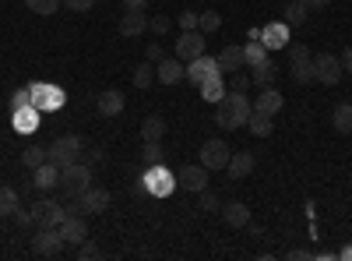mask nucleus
Listing matches in <instances>:
<instances>
[{
    "mask_svg": "<svg viewBox=\"0 0 352 261\" xmlns=\"http://www.w3.org/2000/svg\"><path fill=\"white\" fill-rule=\"evenodd\" d=\"M11 219H14L18 226H32V222H36V219H32V209H28V212H21V209H14V212H11Z\"/></svg>",
    "mask_w": 352,
    "mask_h": 261,
    "instance_id": "obj_48",
    "label": "nucleus"
},
{
    "mask_svg": "<svg viewBox=\"0 0 352 261\" xmlns=\"http://www.w3.org/2000/svg\"><path fill=\"white\" fill-rule=\"evenodd\" d=\"M197 89H201V99L204 103H219L229 89H226V74H212V78H204L201 85H197Z\"/></svg>",
    "mask_w": 352,
    "mask_h": 261,
    "instance_id": "obj_24",
    "label": "nucleus"
},
{
    "mask_svg": "<svg viewBox=\"0 0 352 261\" xmlns=\"http://www.w3.org/2000/svg\"><path fill=\"white\" fill-rule=\"evenodd\" d=\"M212 74H222V67H219V56L201 53V56H194V61H187V81L201 85L204 78H212Z\"/></svg>",
    "mask_w": 352,
    "mask_h": 261,
    "instance_id": "obj_11",
    "label": "nucleus"
},
{
    "mask_svg": "<svg viewBox=\"0 0 352 261\" xmlns=\"http://www.w3.org/2000/svg\"><path fill=\"white\" fill-rule=\"evenodd\" d=\"M155 78L162 85H180L187 78V64L180 61V56H162V61L155 64Z\"/></svg>",
    "mask_w": 352,
    "mask_h": 261,
    "instance_id": "obj_14",
    "label": "nucleus"
},
{
    "mask_svg": "<svg viewBox=\"0 0 352 261\" xmlns=\"http://www.w3.org/2000/svg\"><path fill=\"white\" fill-rule=\"evenodd\" d=\"M180 28H184V32L197 28V11H180Z\"/></svg>",
    "mask_w": 352,
    "mask_h": 261,
    "instance_id": "obj_46",
    "label": "nucleus"
},
{
    "mask_svg": "<svg viewBox=\"0 0 352 261\" xmlns=\"http://www.w3.org/2000/svg\"><path fill=\"white\" fill-rule=\"evenodd\" d=\"M219 67H222V74H232V71H240V67H247V56H243V46H226V50L219 53Z\"/></svg>",
    "mask_w": 352,
    "mask_h": 261,
    "instance_id": "obj_23",
    "label": "nucleus"
},
{
    "mask_svg": "<svg viewBox=\"0 0 352 261\" xmlns=\"http://www.w3.org/2000/svg\"><path fill=\"white\" fill-rule=\"evenodd\" d=\"M338 258H342V261H352V244H345V247L338 251Z\"/></svg>",
    "mask_w": 352,
    "mask_h": 261,
    "instance_id": "obj_53",
    "label": "nucleus"
},
{
    "mask_svg": "<svg viewBox=\"0 0 352 261\" xmlns=\"http://www.w3.org/2000/svg\"><path fill=\"white\" fill-rule=\"evenodd\" d=\"M60 187L67 198H78L81 191L92 187V166H85V163H71L60 169Z\"/></svg>",
    "mask_w": 352,
    "mask_h": 261,
    "instance_id": "obj_4",
    "label": "nucleus"
},
{
    "mask_svg": "<svg viewBox=\"0 0 352 261\" xmlns=\"http://www.w3.org/2000/svg\"><path fill=\"white\" fill-rule=\"evenodd\" d=\"M173 187H176V173H169L162 163L144 166V173H141V187H138V191H148L152 198H169Z\"/></svg>",
    "mask_w": 352,
    "mask_h": 261,
    "instance_id": "obj_3",
    "label": "nucleus"
},
{
    "mask_svg": "<svg viewBox=\"0 0 352 261\" xmlns=\"http://www.w3.org/2000/svg\"><path fill=\"white\" fill-rule=\"evenodd\" d=\"M124 103H127V99H124L120 92H116V89H106V92L99 96V103H96V106H99L102 117H120V113H124Z\"/></svg>",
    "mask_w": 352,
    "mask_h": 261,
    "instance_id": "obj_25",
    "label": "nucleus"
},
{
    "mask_svg": "<svg viewBox=\"0 0 352 261\" xmlns=\"http://www.w3.org/2000/svg\"><path fill=\"white\" fill-rule=\"evenodd\" d=\"M254 166H257L254 152H232L229 163H226V173H229L232 180H243V177H250V173H254Z\"/></svg>",
    "mask_w": 352,
    "mask_h": 261,
    "instance_id": "obj_19",
    "label": "nucleus"
},
{
    "mask_svg": "<svg viewBox=\"0 0 352 261\" xmlns=\"http://www.w3.org/2000/svg\"><path fill=\"white\" fill-rule=\"evenodd\" d=\"M25 8L36 14H56L60 11V0H25Z\"/></svg>",
    "mask_w": 352,
    "mask_h": 261,
    "instance_id": "obj_38",
    "label": "nucleus"
},
{
    "mask_svg": "<svg viewBox=\"0 0 352 261\" xmlns=\"http://www.w3.org/2000/svg\"><path fill=\"white\" fill-rule=\"evenodd\" d=\"M289 258H292V261H310V258H317V251H303V247H296V251H289Z\"/></svg>",
    "mask_w": 352,
    "mask_h": 261,
    "instance_id": "obj_49",
    "label": "nucleus"
},
{
    "mask_svg": "<svg viewBox=\"0 0 352 261\" xmlns=\"http://www.w3.org/2000/svg\"><path fill=\"white\" fill-rule=\"evenodd\" d=\"M39 117H43V109L36 103H28L21 109H11V121H14V131L18 134H36L39 131Z\"/></svg>",
    "mask_w": 352,
    "mask_h": 261,
    "instance_id": "obj_13",
    "label": "nucleus"
},
{
    "mask_svg": "<svg viewBox=\"0 0 352 261\" xmlns=\"http://www.w3.org/2000/svg\"><path fill=\"white\" fill-rule=\"evenodd\" d=\"M250 85H254V81H250V74H243V71H232V74H229V81H226V89H229V92H247Z\"/></svg>",
    "mask_w": 352,
    "mask_h": 261,
    "instance_id": "obj_39",
    "label": "nucleus"
},
{
    "mask_svg": "<svg viewBox=\"0 0 352 261\" xmlns=\"http://www.w3.org/2000/svg\"><path fill=\"white\" fill-rule=\"evenodd\" d=\"M32 219H36V226H60L67 219V209L53 198H43L32 205Z\"/></svg>",
    "mask_w": 352,
    "mask_h": 261,
    "instance_id": "obj_10",
    "label": "nucleus"
},
{
    "mask_svg": "<svg viewBox=\"0 0 352 261\" xmlns=\"http://www.w3.org/2000/svg\"><path fill=\"white\" fill-rule=\"evenodd\" d=\"M162 56H166V46H162L159 39H152V43H148V50H144V61H152V64H159Z\"/></svg>",
    "mask_w": 352,
    "mask_h": 261,
    "instance_id": "obj_43",
    "label": "nucleus"
},
{
    "mask_svg": "<svg viewBox=\"0 0 352 261\" xmlns=\"http://www.w3.org/2000/svg\"><path fill=\"white\" fill-rule=\"evenodd\" d=\"M275 78H278V67L268 61V56H264L261 64H254V67H250V81L257 85V89H264V85H275Z\"/></svg>",
    "mask_w": 352,
    "mask_h": 261,
    "instance_id": "obj_26",
    "label": "nucleus"
},
{
    "mask_svg": "<svg viewBox=\"0 0 352 261\" xmlns=\"http://www.w3.org/2000/svg\"><path fill=\"white\" fill-rule=\"evenodd\" d=\"M71 201H74V212H81V216H102L109 209V191L106 187H88Z\"/></svg>",
    "mask_w": 352,
    "mask_h": 261,
    "instance_id": "obj_7",
    "label": "nucleus"
},
{
    "mask_svg": "<svg viewBox=\"0 0 352 261\" xmlns=\"http://www.w3.org/2000/svg\"><path fill=\"white\" fill-rule=\"evenodd\" d=\"M14 209H18V191L11 184H4L0 187V219H8Z\"/></svg>",
    "mask_w": 352,
    "mask_h": 261,
    "instance_id": "obj_32",
    "label": "nucleus"
},
{
    "mask_svg": "<svg viewBox=\"0 0 352 261\" xmlns=\"http://www.w3.org/2000/svg\"><path fill=\"white\" fill-rule=\"evenodd\" d=\"M197 28H201L204 36L219 32V28H222V14H219V11H201V14H197Z\"/></svg>",
    "mask_w": 352,
    "mask_h": 261,
    "instance_id": "obj_33",
    "label": "nucleus"
},
{
    "mask_svg": "<svg viewBox=\"0 0 352 261\" xmlns=\"http://www.w3.org/2000/svg\"><path fill=\"white\" fill-rule=\"evenodd\" d=\"M197 209H201V212H219L222 205H219L215 191H208V187H204V191H197Z\"/></svg>",
    "mask_w": 352,
    "mask_h": 261,
    "instance_id": "obj_40",
    "label": "nucleus"
},
{
    "mask_svg": "<svg viewBox=\"0 0 352 261\" xmlns=\"http://www.w3.org/2000/svg\"><path fill=\"white\" fill-rule=\"evenodd\" d=\"M144 4H148V0H124L127 11H144Z\"/></svg>",
    "mask_w": 352,
    "mask_h": 261,
    "instance_id": "obj_50",
    "label": "nucleus"
},
{
    "mask_svg": "<svg viewBox=\"0 0 352 261\" xmlns=\"http://www.w3.org/2000/svg\"><path fill=\"white\" fill-rule=\"evenodd\" d=\"M36 177H32V187L39 191H53V187H60V166H53V163H43L39 169H32Z\"/></svg>",
    "mask_w": 352,
    "mask_h": 261,
    "instance_id": "obj_21",
    "label": "nucleus"
},
{
    "mask_svg": "<svg viewBox=\"0 0 352 261\" xmlns=\"http://www.w3.org/2000/svg\"><path fill=\"white\" fill-rule=\"evenodd\" d=\"M92 4H96V0H64L67 11H92Z\"/></svg>",
    "mask_w": 352,
    "mask_h": 261,
    "instance_id": "obj_47",
    "label": "nucleus"
},
{
    "mask_svg": "<svg viewBox=\"0 0 352 261\" xmlns=\"http://www.w3.org/2000/svg\"><path fill=\"white\" fill-rule=\"evenodd\" d=\"M141 159H144V166H155V163H162V159H166V149H162L159 141H144Z\"/></svg>",
    "mask_w": 352,
    "mask_h": 261,
    "instance_id": "obj_37",
    "label": "nucleus"
},
{
    "mask_svg": "<svg viewBox=\"0 0 352 261\" xmlns=\"http://www.w3.org/2000/svg\"><path fill=\"white\" fill-rule=\"evenodd\" d=\"M162 134H166V121L159 117V113H152V117L141 121V138L144 141H162Z\"/></svg>",
    "mask_w": 352,
    "mask_h": 261,
    "instance_id": "obj_27",
    "label": "nucleus"
},
{
    "mask_svg": "<svg viewBox=\"0 0 352 261\" xmlns=\"http://www.w3.org/2000/svg\"><path fill=\"white\" fill-rule=\"evenodd\" d=\"M201 166L204 169H226V163H229V156H232V149L222 141V138H208L201 145Z\"/></svg>",
    "mask_w": 352,
    "mask_h": 261,
    "instance_id": "obj_9",
    "label": "nucleus"
},
{
    "mask_svg": "<svg viewBox=\"0 0 352 261\" xmlns=\"http://www.w3.org/2000/svg\"><path fill=\"white\" fill-rule=\"evenodd\" d=\"M21 163H25L28 169H39V166L50 163V159H46V149H43V145H25V149H21Z\"/></svg>",
    "mask_w": 352,
    "mask_h": 261,
    "instance_id": "obj_30",
    "label": "nucleus"
},
{
    "mask_svg": "<svg viewBox=\"0 0 352 261\" xmlns=\"http://www.w3.org/2000/svg\"><path fill=\"white\" fill-rule=\"evenodd\" d=\"M148 28H152V32H155V36H166V32H169V28H173V21H169L166 14H155V18L148 21Z\"/></svg>",
    "mask_w": 352,
    "mask_h": 261,
    "instance_id": "obj_44",
    "label": "nucleus"
},
{
    "mask_svg": "<svg viewBox=\"0 0 352 261\" xmlns=\"http://www.w3.org/2000/svg\"><path fill=\"white\" fill-rule=\"evenodd\" d=\"M250 113H254V106H250V99L243 92H226L215 103V124L222 131H236V127H247Z\"/></svg>",
    "mask_w": 352,
    "mask_h": 261,
    "instance_id": "obj_1",
    "label": "nucleus"
},
{
    "mask_svg": "<svg viewBox=\"0 0 352 261\" xmlns=\"http://www.w3.org/2000/svg\"><path fill=\"white\" fill-rule=\"evenodd\" d=\"M144 32H148V14H144V11H124V18H120V36L134 39V36H144Z\"/></svg>",
    "mask_w": 352,
    "mask_h": 261,
    "instance_id": "obj_20",
    "label": "nucleus"
},
{
    "mask_svg": "<svg viewBox=\"0 0 352 261\" xmlns=\"http://www.w3.org/2000/svg\"><path fill=\"white\" fill-rule=\"evenodd\" d=\"M88 163H102V149H92V152H88Z\"/></svg>",
    "mask_w": 352,
    "mask_h": 261,
    "instance_id": "obj_54",
    "label": "nucleus"
},
{
    "mask_svg": "<svg viewBox=\"0 0 352 261\" xmlns=\"http://www.w3.org/2000/svg\"><path fill=\"white\" fill-rule=\"evenodd\" d=\"M247 131H250L254 138H268V134L275 131V124H272V117H268V113H250Z\"/></svg>",
    "mask_w": 352,
    "mask_h": 261,
    "instance_id": "obj_28",
    "label": "nucleus"
},
{
    "mask_svg": "<svg viewBox=\"0 0 352 261\" xmlns=\"http://www.w3.org/2000/svg\"><path fill=\"white\" fill-rule=\"evenodd\" d=\"M219 212H222V219H226L232 229H243V226L250 222V209L243 205V201H229V205H222Z\"/></svg>",
    "mask_w": 352,
    "mask_h": 261,
    "instance_id": "obj_22",
    "label": "nucleus"
},
{
    "mask_svg": "<svg viewBox=\"0 0 352 261\" xmlns=\"http://www.w3.org/2000/svg\"><path fill=\"white\" fill-rule=\"evenodd\" d=\"M60 233H64L67 244L88 240V222H85V216H81V212H67V219L60 222Z\"/></svg>",
    "mask_w": 352,
    "mask_h": 261,
    "instance_id": "obj_18",
    "label": "nucleus"
},
{
    "mask_svg": "<svg viewBox=\"0 0 352 261\" xmlns=\"http://www.w3.org/2000/svg\"><path fill=\"white\" fill-rule=\"evenodd\" d=\"M342 71H349V74H352V46L342 53Z\"/></svg>",
    "mask_w": 352,
    "mask_h": 261,
    "instance_id": "obj_51",
    "label": "nucleus"
},
{
    "mask_svg": "<svg viewBox=\"0 0 352 261\" xmlns=\"http://www.w3.org/2000/svg\"><path fill=\"white\" fill-rule=\"evenodd\" d=\"M307 4H300V0H289V8H285V25L289 28H296V25H303L307 21Z\"/></svg>",
    "mask_w": 352,
    "mask_h": 261,
    "instance_id": "obj_34",
    "label": "nucleus"
},
{
    "mask_svg": "<svg viewBox=\"0 0 352 261\" xmlns=\"http://www.w3.org/2000/svg\"><path fill=\"white\" fill-rule=\"evenodd\" d=\"M282 103H285V99H282V92L275 89V85H264L261 96H257L250 106H254V113H268V117H275V113L282 109Z\"/></svg>",
    "mask_w": 352,
    "mask_h": 261,
    "instance_id": "obj_17",
    "label": "nucleus"
},
{
    "mask_svg": "<svg viewBox=\"0 0 352 261\" xmlns=\"http://www.w3.org/2000/svg\"><path fill=\"white\" fill-rule=\"evenodd\" d=\"M314 81H320V85H338V81H342V56H335V53H317V56H314Z\"/></svg>",
    "mask_w": 352,
    "mask_h": 261,
    "instance_id": "obj_8",
    "label": "nucleus"
},
{
    "mask_svg": "<svg viewBox=\"0 0 352 261\" xmlns=\"http://www.w3.org/2000/svg\"><path fill=\"white\" fill-rule=\"evenodd\" d=\"M64 233H60V226H39V233L32 237V251L39 258H56L64 251Z\"/></svg>",
    "mask_w": 352,
    "mask_h": 261,
    "instance_id": "obj_6",
    "label": "nucleus"
},
{
    "mask_svg": "<svg viewBox=\"0 0 352 261\" xmlns=\"http://www.w3.org/2000/svg\"><path fill=\"white\" fill-rule=\"evenodd\" d=\"M300 4H307V8H317V11H320V8H328L331 0H300Z\"/></svg>",
    "mask_w": 352,
    "mask_h": 261,
    "instance_id": "obj_52",
    "label": "nucleus"
},
{
    "mask_svg": "<svg viewBox=\"0 0 352 261\" xmlns=\"http://www.w3.org/2000/svg\"><path fill=\"white\" fill-rule=\"evenodd\" d=\"M243 56H247V67H254V64H261L264 56H268V46H264L261 39H250V43L243 46Z\"/></svg>",
    "mask_w": 352,
    "mask_h": 261,
    "instance_id": "obj_35",
    "label": "nucleus"
},
{
    "mask_svg": "<svg viewBox=\"0 0 352 261\" xmlns=\"http://www.w3.org/2000/svg\"><path fill=\"white\" fill-rule=\"evenodd\" d=\"M201 53H204V32H201V28L180 32V39H176V56L187 64V61H194V56H201Z\"/></svg>",
    "mask_w": 352,
    "mask_h": 261,
    "instance_id": "obj_12",
    "label": "nucleus"
},
{
    "mask_svg": "<svg viewBox=\"0 0 352 261\" xmlns=\"http://www.w3.org/2000/svg\"><path fill=\"white\" fill-rule=\"evenodd\" d=\"M152 81H155V64L152 61L134 67V89H152Z\"/></svg>",
    "mask_w": 352,
    "mask_h": 261,
    "instance_id": "obj_31",
    "label": "nucleus"
},
{
    "mask_svg": "<svg viewBox=\"0 0 352 261\" xmlns=\"http://www.w3.org/2000/svg\"><path fill=\"white\" fill-rule=\"evenodd\" d=\"M78 258H81V261H96V258H102V251H99L96 240H81V244H78Z\"/></svg>",
    "mask_w": 352,
    "mask_h": 261,
    "instance_id": "obj_41",
    "label": "nucleus"
},
{
    "mask_svg": "<svg viewBox=\"0 0 352 261\" xmlns=\"http://www.w3.org/2000/svg\"><path fill=\"white\" fill-rule=\"evenodd\" d=\"M292 81H296V85H310L314 81V56H310V61H300V64H292Z\"/></svg>",
    "mask_w": 352,
    "mask_h": 261,
    "instance_id": "obj_36",
    "label": "nucleus"
},
{
    "mask_svg": "<svg viewBox=\"0 0 352 261\" xmlns=\"http://www.w3.org/2000/svg\"><path fill=\"white\" fill-rule=\"evenodd\" d=\"M289 61H292V64L310 61V46H307V43H292V46H289Z\"/></svg>",
    "mask_w": 352,
    "mask_h": 261,
    "instance_id": "obj_42",
    "label": "nucleus"
},
{
    "mask_svg": "<svg viewBox=\"0 0 352 261\" xmlns=\"http://www.w3.org/2000/svg\"><path fill=\"white\" fill-rule=\"evenodd\" d=\"M331 124H335V131L352 134V103H338V106H335V113H331Z\"/></svg>",
    "mask_w": 352,
    "mask_h": 261,
    "instance_id": "obj_29",
    "label": "nucleus"
},
{
    "mask_svg": "<svg viewBox=\"0 0 352 261\" xmlns=\"http://www.w3.org/2000/svg\"><path fill=\"white\" fill-rule=\"evenodd\" d=\"M261 43L268 50H285L289 46V25L285 21H268L261 28Z\"/></svg>",
    "mask_w": 352,
    "mask_h": 261,
    "instance_id": "obj_16",
    "label": "nucleus"
},
{
    "mask_svg": "<svg viewBox=\"0 0 352 261\" xmlns=\"http://www.w3.org/2000/svg\"><path fill=\"white\" fill-rule=\"evenodd\" d=\"M28 103H32V92H28V89H18V92L11 96V109H21V106H28Z\"/></svg>",
    "mask_w": 352,
    "mask_h": 261,
    "instance_id": "obj_45",
    "label": "nucleus"
},
{
    "mask_svg": "<svg viewBox=\"0 0 352 261\" xmlns=\"http://www.w3.org/2000/svg\"><path fill=\"white\" fill-rule=\"evenodd\" d=\"M176 184H180L184 191H190V194H197V191H204V187H208V169H204L201 163H194V166H184L180 173H176Z\"/></svg>",
    "mask_w": 352,
    "mask_h": 261,
    "instance_id": "obj_15",
    "label": "nucleus"
},
{
    "mask_svg": "<svg viewBox=\"0 0 352 261\" xmlns=\"http://www.w3.org/2000/svg\"><path fill=\"white\" fill-rule=\"evenodd\" d=\"M28 92H32V103L43 113H53V109H60L67 103L64 89H60V85H53V81H32V85H28Z\"/></svg>",
    "mask_w": 352,
    "mask_h": 261,
    "instance_id": "obj_5",
    "label": "nucleus"
},
{
    "mask_svg": "<svg viewBox=\"0 0 352 261\" xmlns=\"http://www.w3.org/2000/svg\"><path fill=\"white\" fill-rule=\"evenodd\" d=\"M85 152V141H81V134H60L53 145H46V159L53 163V166H71V163H78V156Z\"/></svg>",
    "mask_w": 352,
    "mask_h": 261,
    "instance_id": "obj_2",
    "label": "nucleus"
}]
</instances>
